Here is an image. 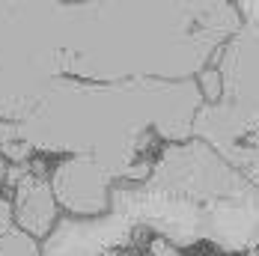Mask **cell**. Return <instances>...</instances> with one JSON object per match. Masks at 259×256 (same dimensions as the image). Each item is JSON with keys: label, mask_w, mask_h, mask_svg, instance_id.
I'll return each mask as SVG.
<instances>
[{"label": "cell", "mask_w": 259, "mask_h": 256, "mask_svg": "<svg viewBox=\"0 0 259 256\" xmlns=\"http://www.w3.org/2000/svg\"><path fill=\"white\" fill-rule=\"evenodd\" d=\"M221 75V99L194 116V137L259 188V24L244 21L211 63Z\"/></svg>", "instance_id": "cell-4"}, {"label": "cell", "mask_w": 259, "mask_h": 256, "mask_svg": "<svg viewBox=\"0 0 259 256\" xmlns=\"http://www.w3.org/2000/svg\"><path fill=\"white\" fill-rule=\"evenodd\" d=\"M0 256H42V241L33 238L30 232L12 227L0 232Z\"/></svg>", "instance_id": "cell-8"}, {"label": "cell", "mask_w": 259, "mask_h": 256, "mask_svg": "<svg viewBox=\"0 0 259 256\" xmlns=\"http://www.w3.org/2000/svg\"><path fill=\"white\" fill-rule=\"evenodd\" d=\"M235 9L244 21H253L259 24V0H235Z\"/></svg>", "instance_id": "cell-12"}, {"label": "cell", "mask_w": 259, "mask_h": 256, "mask_svg": "<svg viewBox=\"0 0 259 256\" xmlns=\"http://www.w3.org/2000/svg\"><path fill=\"white\" fill-rule=\"evenodd\" d=\"M9 161L0 155V232L12 230L15 227V218H12V200L6 194V179H9Z\"/></svg>", "instance_id": "cell-9"}, {"label": "cell", "mask_w": 259, "mask_h": 256, "mask_svg": "<svg viewBox=\"0 0 259 256\" xmlns=\"http://www.w3.org/2000/svg\"><path fill=\"white\" fill-rule=\"evenodd\" d=\"M197 80V87H200V93H203V102L211 104L221 99V90H224V83H221V75H218V69L214 66H208V69H203L200 75L194 77Z\"/></svg>", "instance_id": "cell-10"}, {"label": "cell", "mask_w": 259, "mask_h": 256, "mask_svg": "<svg viewBox=\"0 0 259 256\" xmlns=\"http://www.w3.org/2000/svg\"><path fill=\"white\" fill-rule=\"evenodd\" d=\"M143 256H185V253H182L179 247H173L170 241H164V238H149Z\"/></svg>", "instance_id": "cell-11"}, {"label": "cell", "mask_w": 259, "mask_h": 256, "mask_svg": "<svg viewBox=\"0 0 259 256\" xmlns=\"http://www.w3.org/2000/svg\"><path fill=\"white\" fill-rule=\"evenodd\" d=\"M6 194L12 200V218L18 230L30 232L33 238L45 241L60 224L63 211L51 191V182L45 173H39L33 164L24 167H9Z\"/></svg>", "instance_id": "cell-7"}, {"label": "cell", "mask_w": 259, "mask_h": 256, "mask_svg": "<svg viewBox=\"0 0 259 256\" xmlns=\"http://www.w3.org/2000/svg\"><path fill=\"white\" fill-rule=\"evenodd\" d=\"M110 215L134 241L164 238L182 253L259 250V188L197 137L164 146L143 182L113 185Z\"/></svg>", "instance_id": "cell-2"}, {"label": "cell", "mask_w": 259, "mask_h": 256, "mask_svg": "<svg viewBox=\"0 0 259 256\" xmlns=\"http://www.w3.org/2000/svg\"><path fill=\"white\" fill-rule=\"evenodd\" d=\"M60 77H72V3H0V146Z\"/></svg>", "instance_id": "cell-3"}, {"label": "cell", "mask_w": 259, "mask_h": 256, "mask_svg": "<svg viewBox=\"0 0 259 256\" xmlns=\"http://www.w3.org/2000/svg\"><path fill=\"white\" fill-rule=\"evenodd\" d=\"M200 107L197 80L96 83L60 77L18 125V140L36 155H83L113 185L143 182L164 146L194 137Z\"/></svg>", "instance_id": "cell-1"}, {"label": "cell", "mask_w": 259, "mask_h": 256, "mask_svg": "<svg viewBox=\"0 0 259 256\" xmlns=\"http://www.w3.org/2000/svg\"><path fill=\"white\" fill-rule=\"evenodd\" d=\"M137 241L107 211L99 218L63 215L54 232L42 241V256H125Z\"/></svg>", "instance_id": "cell-6"}, {"label": "cell", "mask_w": 259, "mask_h": 256, "mask_svg": "<svg viewBox=\"0 0 259 256\" xmlns=\"http://www.w3.org/2000/svg\"><path fill=\"white\" fill-rule=\"evenodd\" d=\"M60 211L69 218H99L110 211L113 182L102 167L83 155H66L48 170Z\"/></svg>", "instance_id": "cell-5"}]
</instances>
